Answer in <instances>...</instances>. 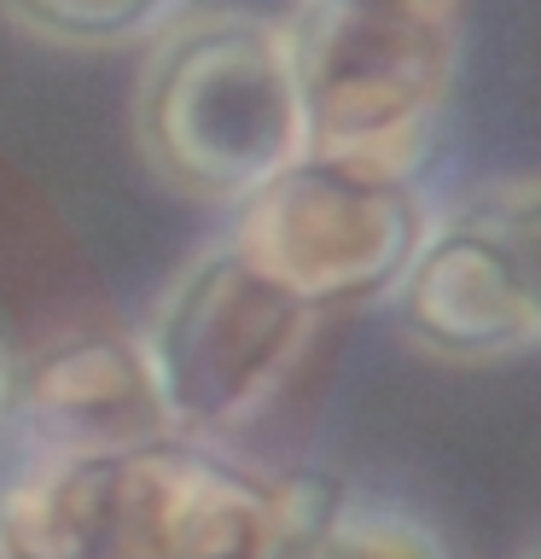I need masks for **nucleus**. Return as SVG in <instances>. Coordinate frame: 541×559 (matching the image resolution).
Listing matches in <instances>:
<instances>
[{
  "label": "nucleus",
  "mask_w": 541,
  "mask_h": 559,
  "mask_svg": "<svg viewBox=\"0 0 541 559\" xmlns=\"http://www.w3.org/2000/svg\"><path fill=\"white\" fill-rule=\"evenodd\" d=\"M524 559H541V542H536V548H530V554H524Z\"/></svg>",
  "instance_id": "4468645a"
},
{
  "label": "nucleus",
  "mask_w": 541,
  "mask_h": 559,
  "mask_svg": "<svg viewBox=\"0 0 541 559\" xmlns=\"http://www.w3.org/2000/svg\"><path fill=\"white\" fill-rule=\"evenodd\" d=\"M291 559H454L431 519L413 507L332 489Z\"/></svg>",
  "instance_id": "9d476101"
},
{
  "label": "nucleus",
  "mask_w": 541,
  "mask_h": 559,
  "mask_svg": "<svg viewBox=\"0 0 541 559\" xmlns=\"http://www.w3.org/2000/svg\"><path fill=\"white\" fill-rule=\"evenodd\" d=\"M0 559H12V554H7V542H0Z\"/></svg>",
  "instance_id": "2eb2a0df"
},
{
  "label": "nucleus",
  "mask_w": 541,
  "mask_h": 559,
  "mask_svg": "<svg viewBox=\"0 0 541 559\" xmlns=\"http://www.w3.org/2000/svg\"><path fill=\"white\" fill-rule=\"evenodd\" d=\"M192 0H0V17L35 47L59 52H117L152 47Z\"/></svg>",
  "instance_id": "1a4fd4ad"
},
{
  "label": "nucleus",
  "mask_w": 541,
  "mask_h": 559,
  "mask_svg": "<svg viewBox=\"0 0 541 559\" xmlns=\"http://www.w3.org/2000/svg\"><path fill=\"white\" fill-rule=\"evenodd\" d=\"M378 7H413V12H454L460 0H378Z\"/></svg>",
  "instance_id": "ddd939ff"
},
{
  "label": "nucleus",
  "mask_w": 541,
  "mask_h": 559,
  "mask_svg": "<svg viewBox=\"0 0 541 559\" xmlns=\"http://www.w3.org/2000/svg\"><path fill=\"white\" fill-rule=\"evenodd\" d=\"M321 309L262 269L233 234L204 245L140 326L169 431L227 443L303 367Z\"/></svg>",
  "instance_id": "7ed1b4c3"
},
{
  "label": "nucleus",
  "mask_w": 541,
  "mask_h": 559,
  "mask_svg": "<svg viewBox=\"0 0 541 559\" xmlns=\"http://www.w3.org/2000/svg\"><path fill=\"white\" fill-rule=\"evenodd\" d=\"M286 35L309 152L413 181L460 76L454 12L297 0Z\"/></svg>",
  "instance_id": "f03ea898"
},
{
  "label": "nucleus",
  "mask_w": 541,
  "mask_h": 559,
  "mask_svg": "<svg viewBox=\"0 0 541 559\" xmlns=\"http://www.w3.org/2000/svg\"><path fill=\"white\" fill-rule=\"evenodd\" d=\"M111 559H286V478L175 431L117 454Z\"/></svg>",
  "instance_id": "39448f33"
},
{
  "label": "nucleus",
  "mask_w": 541,
  "mask_h": 559,
  "mask_svg": "<svg viewBox=\"0 0 541 559\" xmlns=\"http://www.w3.org/2000/svg\"><path fill=\"white\" fill-rule=\"evenodd\" d=\"M466 210L506 245V262H513V274L524 286V304H530L536 326H541V175L495 181L478 199H466Z\"/></svg>",
  "instance_id": "9b49d317"
},
{
  "label": "nucleus",
  "mask_w": 541,
  "mask_h": 559,
  "mask_svg": "<svg viewBox=\"0 0 541 559\" xmlns=\"http://www.w3.org/2000/svg\"><path fill=\"white\" fill-rule=\"evenodd\" d=\"M425 234L431 216L413 181L314 152L256 187L233 222L244 251L321 314L390 297Z\"/></svg>",
  "instance_id": "20e7f679"
},
{
  "label": "nucleus",
  "mask_w": 541,
  "mask_h": 559,
  "mask_svg": "<svg viewBox=\"0 0 541 559\" xmlns=\"http://www.w3.org/2000/svg\"><path fill=\"white\" fill-rule=\"evenodd\" d=\"M129 129L157 187L239 210L309 152L286 24L244 7L175 17L146 47Z\"/></svg>",
  "instance_id": "f257e3e1"
},
{
  "label": "nucleus",
  "mask_w": 541,
  "mask_h": 559,
  "mask_svg": "<svg viewBox=\"0 0 541 559\" xmlns=\"http://www.w3.org/2000/svg\"><path fill=\"white\" fill-rule=\"evenodd\" d=\"M396 326L419 356L448 367L506 361L541 344V326L524 286L506 262V245L460 204L454 216L431 222L413 262L390 292Z\"/></svg>",
  "instance_id": "423d86ee"
},
{
  "label": "nucleus",
  "mask_w": 541,
  "mask_h": 559,
  "mask_svg": "<svg viewBox=\"0 0 541 559\" xmlns=\"http://www.w3.org/2000/svg\"><path fill=\"white\" fill-rule=\"evenodd\" d=\"M117 454H41L0 489V542L12 559H111Z\"/></svg>",
  "instance_id": "6e6552de"
},
{
  "label": "nucleus",
  "mask_w": 541,
  "mask_h": 559,
  "mask_svg": "<svg viewBox=\"0 0 541 559\" xmlns=\"http://www.w3.org/2000/svg\"><path fill=\"white\" fill-rule=\"evenodd\" d=\"M12 356H7V344H0V419H7V408H12Z\"/></svg>",
  "instance_id": "f8f14e48"
},
{
  "label": "nucleus",
  "mask_w": 541,
  "mask_h": 559,
  "mask_svg": "<svg viewBox=\"0 0 541 559\" xmlns=\"http://www.w3.org/2000/svg\"><path fill=\"white\" fill-rule=\"evenodd\" d=\"M12 396L41 454H129L169 437L152 361L129 326H76L35 349Z\"/></svg>",
  "instance_id": "0eeeda50"
}]
</instances>
